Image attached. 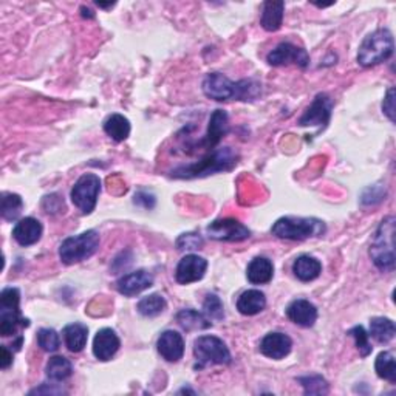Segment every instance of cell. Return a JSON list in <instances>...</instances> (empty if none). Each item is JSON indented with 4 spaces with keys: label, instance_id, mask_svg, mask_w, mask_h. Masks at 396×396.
<instances>
[{
    "label": "cell",
    "instance_id": "obj_31",
    "mask_svg": "<svg viewBox=\"0 0 396 396\" xmlns=\"http://www.w3.org/2000/svg\"><path fill=\"white\" fill-rule=\"evenodd\" d=\"M375 370L376 375L381 379H385V381H389L390 384L396 383V364L395 356L390 351H381L378 354Z\"/></svg>",
    "mask_w": 396,
    "mask_h": 396
},
{
    "label": "cell",
    "instance_id": "obj_35",
    "mask_svg": "<svg viewBox=\"0 0 396 396\" xmlns=\"http://www.w3.org/2000/svg\"><path fill=\"white\" fill-rule=\"evenodd\" d=\"M203 310L209 320H221L225 318V308H223V302L220 301V297L217 294L206 296Z\"/></svg>",
    "mask_w": 396,
    "mask_h": 396
},
{
    "label": "cell",
    "instance_id": "obj_11",
    "mask_svg": "<svg viewBox=\"0 0 396 396\" xmlns=\"http://www.w3.org/2000/svg\"><path fill=\"white\" fill-rule=\"evenodd\" d=\"M333 105H334L333 99L327 93H319L315 98V101H313L307 109V112L302 115V118L299 120V126L319 127V129L327 127L330 118H332Z\"/></svg>",
    "mask_w": 396,
    "mask_h": 396
},
{
    "label": "cell",
    "instance_id": "obj_4",
    "mask_svg": "<svg viewBox=\"0 0 396 396\" xmlns=\"http://www.w3.org/2000/svg\"><path fill=\"white\" fill-rule=\"evenodd\" d=\"M395 50L393 35L387 28H379L368 35L358 50V64L362 67H375L389 61Z\"/></svg>",
    "mask_w": 396,
    "mask_h": 396
},
{
    "label": "cell",
    "instance_id": "obj_7",
    "mask_svg": "<svg viewBox=\"0 0 396 396\" xmlns=\"http://www.w3.org/2000/svg\"><path fill=\"white\" fill-rule=\"evenodd\" d=\"M99 248V234L90 229L76 237H69L59 246V257L65 265L90 259Z\"/></svg>",
    "mask_w": 396,
    "mask_h": 396
},
{
    "label": "cell",
    "instance_id": "obj_10",
    "mask_svg": "<svg viewBox=\"0 0 396 396\" xmlns=\"http://www.w3.org/2000/svg\"><path fill=\"white\" fill-rule=\"evenodd\" d=\"M208 235L219 242H243L251 237V231L235 219H220L208 226Z\"/></svg>",
    "mask_w": 396,
    "mask_h": 396
},
{
    "label": "cell",
    "instance_id": "obj_29",
    "mask_svg": "<svg viewBox=\"0 0 396 396\" xmlns=\"http://www.w3.org/2000/svg\"><path fill=\"white\" fill-rule=\"evenodd\" d=\"M45 373L50 381L53 383H62L65 379H69L73 373L71 362L64 356H53L47 362Z\"/></svg>",
    "mask_w": 396,
    "mask_h": 396
},
{
    "label": "cell",
    "instance_id": "obj_2",
    "mask_svg": "<svg viewBox=\"0 0 396 396\" xmlns=\"http://www.w3.org/2000/svg\"><path fill=\"white\" fill-rule=\"evenodd\" d=\"M238 163V153L231 147H221L206 155L203 160L186 166H178L170 172L172 178L192 180L212 175V173L228 172Z\"/></svg>",
    "mask_w": 396,
    "mask_h": 396
},
{
    "label": "cell",
    "instance_id": "obj_28",
    "mask_svg": "<svg viewBox=\"0 0 396 396\" xmlns=\"http://www.w3.org/2000/svg\"><path fill=\"white\" fill-rule=\"evenodd\" d=\"M396 334L395 322L389 318H373L370 320V334L379 344H389Z\"/></svg>",
    "mask_w": 396,
    "mask_h": 396
},
{
    "label": "cell",
    "instance_id": "obj_18",
    "mask_svg": "<svg viewBox=\"0 0 396 396\" xmlns=\"http://www.w3.org/2000/svg\"><path fill=\"white\" fill-rule=\"evenodd\" d=\"M229 132V117L225 110H216L212 113L209 120L208 134L204 135L202 141H198L197 146L204 148H214Z\"/></svg>",
    "mask_w": 396,
    "mask_h": 396
},
{
    "label": "cell",
    "instance_id": "obj_42",
    "mask_svg": "<svg viewBox=\"0 0 396 396\" xmlns=\"http://www.w3.org/2000/svg\"><path fill=\"white\" fill-rule=\"evenodd\" d=\"M115 4H109V5H105V4H98V6H101V8H112Z\"/></svg>",
    "mask_w": 396,
    "mask_h": 396
},
{
    "label": "cell",
    "instance_id": "obj_8",
    "mask_svg": "<svg viewBox=\"0 0 396 396\" xmlns=\"http://www.w3.org/2000/svg\"><path fill=\"white\" fill-rule=\"evenodd\" d=\"M194 354L200 367L206 366H228L231 351L220 337L200 336L194 342Z\"/></svg>",
    "mask_w": 396,
    "mask_h": 396
},
{
    "label": "cell",
    "instance_id": "obj_6",
    "mask_svg": "<svg viewBox=\"0 0 396 396\" xmlns=\"http://www.w3.org/2000/svg\"><path fill=\"white\" fill-rule=\"evenodd\" d=\"M21 291L18 288H5L0 293V334L16 336L19 328L28 327V320L21 315Z\"/></svg>",
    "mask_w": 396,
    "mask_h": 396
},
{
    "label": "cell",
    "instance_id": "obj_17",
    "mask_svg": "<svg viewBox=\"0 0 396 396\" xmlns=\"http://www.w3.org/2000/svg\"><path fill=\"white\" fill-rule=\"evenodd\" d=\"M121 341L112 328H103L96 333L93 339V354L99 361H110L120 350Z\"/></svg>",
    "mask_w": 396,
    "mask_h": 396
},
{
    "label": "cell",
    "instance_id": "obj_14",
    "mask_svg": "<svg viewBox=\"0 0 396 396\" xmlns=\"http://www.w3.org/2000/svg\"><path fill=\"white\" fill-rule=\"evenodd\" d=\"M259 349L263 356L279 361L290 354V351L293 349V341H291V337L285 333H279V332L268 333L260 341Z\"/></svg>",
    "mask_w": 396,
    "mask_h": 396
},
{
    "label": "cell",
    "instance_id": "obj_1",
    "mask_svg": "<svg viewBox=\"0 0 396 396\" xmlns=\"http://www.w3.org/2000/svg\"><path fill=\"white\" fill-rule=\"evenodd\" d=\"M203 93L219 103L254 101L262 93V86L254 79L233 82L221 73H209L203 81Z\"/></svg>",
    "mask_w": 396,
    "mask_h": 396
},
{
    "label": "cell",
    "instance_id": "obj_39",
    "mask_svg": "<svg viewBox=\"0 0 396 396\" xmlns=\"http://www.w3.org/2000/svg\"><path fill=\"white\" fill-rule=\"evenodd\" d=\"M134 203L138 206H143L146 209H152L155 206V197L146 191H139L138 194H135Z\"/></svg>",
    "mask_w": 396,
    "mask_h": 396
},
{
    "label": "cell",
    "instance_id": "obj_12",
    "mask_svg": "<svg viewBox=\"0 0 396 396\" xmlns=\"http://www.w3.org/2000/svg\"><path fill=\"white\" fill-rule=\"evenodd\" d=\"M267 61L272 67L296 64L299 65L301 69H307L310 65V56L301 47H297L291 42H282L272 50V52H269V54L267 56Z\"/></svg>",
    "mask_w": 396,
    "mask_h": 396
},
{
    "label": "cell",
    "instance_id": "obj_40",
    "mask_svg": "<svg viewBox=\"0 0 396 396\" xmlns=\"http://www.w3.org/2000/svg\"><path fill=\"white\" fill-rule=\"evenodd\" d=\"M64 393H67V392H65L62 387H57L56 384L50 385V387H48V384H42L40 387H36V389L30 390L28 395H64Z\"/></svg>",
    "mask_w": 396,
    "mask_h": 396
},
{
    "label": "cell",
    "instance_id": "obj_41",
    "mask_svg": "<svg viewBox=\"0 0 396 396\" xmlns=\"http://www.w3.org/2000/svg\"><path fill=\"white\" fill-rule=\"evenodd\" d=\"M13 364V351L8 350L6 345L0 346V367L6 370Z\"/></svg>",
    "mask_w": 396,
    "mask_h": 396
},
{
    "label": "cell",
    "instance_id": "obj_5",
    "mask_svg": "<svg viewBox=\"0 0 396 396\" xmlns=\"http://www.w3.org/2000/svg\"><path fill=\"white\" fill-rule=\"evenodd\" d=\"M325 229V223L319 219L282 217L272 225L271 234L285 240H305V238L320 237Z\"/></svg>",
    "mask_w": 396,
    "mask_h": 396
},
{
    "label": "cell",
    "instance_id": "obj_21",
    "mask_svg": "<svg viewBox=\"0 0 396 396\" xmlns=\"http://www.w3.org/2000/svg\"><path fill=\"white\" fill-rule=\"evenodd\" d=\"M285 13V4L282 0H268L263 4L260 25L267 31H277L282 27Z\"/></svg>",
    "mask_w": 396,
    "mask_h": 396
},
{
    "label": "cell",
    "instance_id": "obj_23",
    "mask_svg": "<svg viewBox=\"0 0 396 396\" xmlns=\"http://www.w3.org/2000/svg\"><path fill=\"white\" fill-rule=\"evenodd\" d=\"M293 272L301 282H311V280H315L320 276L322 263L316 257H313V255L303 254L294 260Z\"/></svg>",
    "mask_w": 396,
    "mask_h": 396
},
{
    "label": "cell",
    "instance_id": "obj_33",
    "mask_svg": "<svg viewBox=\"0 0 396 396\" xmlns=\"http://www.w3.org/2000/svg\"><path fill=\"white\" fill-rule=\"evenodd\" d=\"M297 383L303 387L305 395H327L328 393V383L319 375L301 376V378H297Z\"/></svg>",
    "mask_w": 396,
    "mask_h": 396
},
{
    "label": "cell",
    "instance_id": "obj_37",
    "mask_svg": "<svg viewBox=\"0 0 396 396\" xmlns=\"http://www.w3.org/2000/svg\"><path fill=\"white\" fill-rule=\"evenodd\" d=\"M203 246V238L195 233H187L177 238V250L178 251H195Z\"/></svg>",
    "mask_w": 396,
    "mask_h": 396
},
{
    "label": "cell",
    "instance_id": "obj_36",
    "mask_svg": "<svg viewBox=\"0 0 396 396\" xmlns=\"http://www.w3.org/2000/svg\"><path fill=\"white\" fill-rule=\"evenodd\" d=\"M349 334L353 337L354 342H356V346H358V350L361 353V356L367 358L368 354L371 353V345L368 342V334L366 332V328L362 325H356V327H353L350 330Z\"/></svg>",
    "mask_w": 396,
    "mask_h": 396
},
{
    "label": "cell",
    "instance_id": "obj_22",
    "mask_svg": "<svg viewBox=\"0 0 396 396\" xmlns=\"http://www.w3.org/2000/svg\"><path fill=\"white\" fill-rule=\"evenodd\" d=\"M274 276V265L267 257H255L250 262L246 269V277L252 285H263L271 282Z\"/></svg>",
    "mask_w": 396,
    "mask_h": 396
},
{
    "label": "cell",
    "instance_id": "obj_38",
    "mask_svg": "<svg viewBox=\"0 0 396 396\" xmlns=\"http://www.w3.org/2000/svg\"><path fill=\"white\" fill-rule=\"evenodd\" d=\"M383 112L387 118L395 122V88L387 90V95L383 101Z\"/></svg>",
    "mask_w": 396,
    "mask_h": 396
},
{
    "label": "cell",
    "instance_id": "obj_34",
    "mask_svg": "<svg viewBox=\"0 0 396 396\" xmlns=\"http://www.w3.org/2000/svg\"><path fill=\"white\" fill-rule=\"evenodd\" d=\"M37 344L44 351L53 353L61 345L59 334H57L53 328H40L37 333Z\"/></svg>",
    "mask_w": 396,
    "mask_h": 396
},
{
    "label": "cell",
    "instance_id": "obj_24",
    "mask_svg": "<svg viewBox=\"0 0 396 396\" xmlns=\"http://www.w3.org/2000/svg\"><path fill=\"white\" fill-rule=\"evenodd\" d=\"M267 307V297L259 290H248L237 299V310L243 316L259 315Z\"/></svg>",
    "mask_w": 396,
    "mask_h": 396
},
{
    "label": "cell",
    "instance_id": "obj_30",
    "mask_svg": "<svg viewBox=\"0 0 396 396\" xmlns=\"http://www.w3.org/2000/svg\"><path fill=\"white\" fill-rule=\"evenodd\" d=\"M168 302L161 294H151L147 297H143L141 301L138 302L136 310L139 315H143L146 318H155L161 315V313L166 310Z\"/></svg>",
    "mask_w": 396,
    "mask_h": 396
},
{
    "label": "cell",
    "instance_id": "obj_13",
    "mask_svg": "<svg viewBox=\"0 0 396 396\" xmlns=\"http://www.w3.org/2000/svg\"><path fill=\"white\" fill-rule=\"evenodd\" d=\"M206 269H208V260L197 254H187L178 263L175 279L181 285L198 282L204 277Z\"/></svg>",
    "mask_w": 396,
    "mask_h": 396
},
{
    "label": "cell",
    "instance_id": "obj_20",
    "mask_svg": "<svg viewBox=\"0 0 396 396\" xmlns=\"http://www.w3.org/2000/svg\"><path fill=\"white\" fill-rule=\"evenodd\" d=\"M286 316L296 325L310 328L316 324L318 320V308L310 301L297 299L293 301L286 308Z\"/></svg>",
    "mask_w": 396,
    "mask_h": 396
},
{
    "label": "cell",
    "instance_id": "obj_27",
    "mask_svg": "<svg viewBox=\"0 0 396 396\" xmlns=\"http://www.w3.org/2000/svg\"><path fill=\"white\" fill-rule=\"evenodd\" d=\"M177 322L187 332H194V330H206L212 325V322L208 319L204 313H198L194 308H185L178 311Z\"/></svg>",
    "mask_w": 396,
    "mask_h": 396
},
{
    "label": "cell",
    "instance_id": "obj_3",
    "mask_svg": "<svg viewBox=\"0 0 396 396\" xmlns=\"http://www.w3.org/2000/svg\"><path fill=\"white\" fill-rule=\"evenodd\" d=\"M395 217L389 216L379 223L370 245V259L383 272L395 269Z\"/></svg>",
    "mask_w": 396,
    "mask_h": 396
},
{
    "label": "cell",
    "instance_id": "obj_26",
    "mask_svg": "<svg viewBox=\"0 0 396 396\" xmlns=\"http://www.w3.org/2000/svg\"><path fill=\"white\" fill-rule=\"evenodd\" d=\"M104 132L113 141H126L130 135V121L120 113H113L104 121Z\"/></svg>",
    "mask_w": 396,
    "mask_h": 396
},
{
    "label": "cell",
    "instance_id": "obj_15",
    "mask_svg": "<svg viewBox=\"0 0 396 396\" xmlns=\"http://www.w3.org/2000/svg\"><path fill=\"white\" fill-rule=\"evenodd\" d=\"M156 349L163 359L168 362H178L185 354V339L175 330H166L156 341Z\"/></svg>",
    "mask_w": 396,
    "mask_h": 396
},
{
    "label": "cell",
    "instance_id": "obj_16",
    "mask_svg": "<svg viewBox=\"0 0 396 396\" xmlns=\"http://www.w3.org/2000/svg\"><path fill=\"white\" fill-rule=\"evenodd\" d=\"M153 285V276L146 269H138L130 274L122 276L117 282V290L127 297H134L139 293H143L147 288Z\"/></svg>",
    "mask_w": 396,
    "mask_h": 396
},
{
    "label": "cell",
    "instance_id": "obj_32",
    "mask_svg": "<svg viewBox=\"0 0 396 396\" xmlns=\"http://www.w3.org/2000/svg\"><path fill=\"white\" fill-rule=\"evenodd\" d=\"M23 202L18 194H4L2 195V217L8 221H13L21 216Z\"/></svg>",
    "mask_w": 396,
    "mask_h": 396
},
{
    "label": "cell",
    "instance_id": "obj_25",
    "mask_svg": "<svg viewBox=\"0 0 396 396\" xmlns=\"http://www.w3.org/2000/svg\"><path fill=\"white\" fill-rule=\"evenodd\" d=\"M64 341L67 349L71 353H79L84 350V346L87 345V339H88V328L84 324H70L64 328Z\"/></svg>",
    "mask_w": 396,
    "mask_h": 396
},
{
    "label": "cell",
    "instance_id": "obj_9",
    "mask_svg": "<svg viewBox=\"0 0 396 396\" xmlns=\"http://www.w3.org/2000/svg\"><path fill=\"white\" fill-rule=\"evenodd\" d=\"M99 192H101V180L95 173H86L74 183L71 202L82 214L88 216L96 208Z\"/></svg>",
    "mask_w": 396,
    "mask_h": 396
},
{
    "label": "cell",
    "instance_id": "obj_19",
    "mask_svg": "<svg viewBox=\"0 0 396 396\" xmlns=\"http://www.w3.org/2000/svg\"><path fill=\"white\" fill-rule=\"evenodd\" d=\"M42 223L33 217H25L16 223L13 229V237L21 246H31L40 240L42 237Z\"/></svg>",
    "mask_w": 396,
    "mask_h": 396
}]
</instances>
